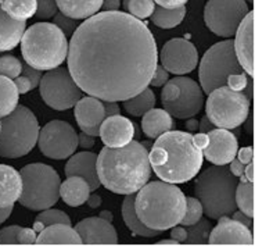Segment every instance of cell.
Segmentation results:
<instances>
[{
	"mask_svg": "<svg viewBox=\"0 0 255 246\" xmlns=\"http://www.w3.org/2000/svg\"><path fill=\"white\" fill-rule=\"evenodd\" d=\"M71 36L68 71L82 92L103 102H124L150 85L158 52L140 19L103 11L86 18Z\"/></svg>",
	"mask_w": 255,
	"mask_h": 246,
	"instance_id": "6da1fadb",
	"label": "cell"
},
{
	"mask_svg": "<svg viewBox=\"0 0 255 246\" xmlns=\"http://www.w3.org/2000/svg\"><path fill=\"white\" fill-rule=\"evenodd\" d=\"M96 167L100 185L117 195L136 194L151 177L148 150L133 139L122 148H103Z\"/></svg>",
	"mask_w": 255,
	"mask_h": 246,
	"instance_id": "7a4b0ae2",
	"label": "cell"
},
{
	"mask_svg": "<svg viewBox=\"0 0 255 246\" xmlns=\"http://www.w3.org/2000/svg\"><path fill=\"white\" fill-rule=\"evenodd\" d=\"M148 160L151 170L162 181L185 184L200 173L204 155L191 134L171 130L155 139Z\"/></svg>",
	"mask_w": 255,
	"mask_h": 246,
	"instance_id": "3957f363",
	"label": "cell"
},
{
	"mask_svg": "<svg viewBox=\"0 0 255 246\" xmlns=\"http://www.w3.org/2000/svg\"><path fill=\"white\" fill-rule=\"evenodd\" d=\"M134 212L148 228L166 231L180 224L186 212V196L175 184L150 182L134 196Z\"/></svg>",
	"mask_w": 255,
	"mask_h": 246,
	"instance_id": "277c9868",
	"label": "cell"
},
{
	"mask_svg": "<svg viewBox=\"0 0 255 246\" xmlns=\"http://www.w3.org/2000/svg\"><path fill=\"white\" fill-rule=\"evenodd\" d=\"M21 53L28 65L40 71H49L65 61L68 40L54 24L38 22L22 33Z\"/></svg>",
	"mask_w": 255,
	"mask_h": 246,
	"instance_id": "5b68a950",
	"label": "cell"
},
{
	"mask_svg": "<svg viewBox=\"0 0 255 246\" xmlns=\"http://www.w3.org/2000/svg\"><path fill=\"white\" fill-rule=\"evenodd\" d=\"M239 178L226 166L210 167L201 173L196 181L194 192L203 206V212L212 220L232 216L237 210L236 187Z\"/></svg>",
	"mask_w": 255,
	"mask_h": 246,
	"instance_id": "8992f818",
	"label": "cell"
},
{
	"mask_svg": "<svg viewBox=\"0 0 255 246\" xmlns=\"http://www.w3.org/2000/svg\"><path fill=\"white\" fill-rule=\"evenodd\" d=\"M38 118L25 106H17L0 121V156L18 159L28 155L38 143Z\"/></svg>",
	"mask_w": 255,
	"mask_h": 246,
	"instance_id": "52a82bcc",
	"label": "cell"
},
{
	"mask_svg": "<svg viewBox=\"0 0 255 246\" xmlns=\"http://www.w3.org/2000/svg\"><path fill=\"white\" fill-rule=\"evenodd\" d=\"M19 175L22 181L18 199L21 206L42 212L57 203L61 180L53 167L43 163H32L21 170Z\"/></svg>",
	"mask_w": 255,
	"mask_h": 246,
	"instance_id": "ba28073f",
	"label": "cell"
},
{
	"mask_svg": "<svg viewBox=\"0 0 255 246\" xmlns=\"http://www.w3.org/2000/svg\"><path fill=\"white\" fill-rule=\"evenodd\" d=\"M243 72L244 70L236 57L233 40L226 39L218 42L205 52L198 67L201 89L208 95L214 89L226 85L230 75Z\"/></svg>",
	"mask_w": 255,
	"mask_h": 246,
	"instance_id": "9c48e42d",
	"label": "cell"
},
{
	"mask_svg": "<svg viewBox=\"0 0 255 246\" xmlns=\"http://www.w3.org/2000/svg\"><path fill=\"white\" fill-rule=\"evenodd\" d=\"M205 111L217 128L235 130L246 123L250 113V100L242 91H233L228 85L208 93Z\"/></svg>",
	"mask_w": 255,
	"mask_h": 246,
	"instance_id": "30bf717a",
	"label": "cell"
},
{
	"mask_svg": "<svg viewBox=\"0 0 255 246\" xmlns=\"http://www.w3.org/2000/svg\"><path fill=\"white\" fill-rule=\"evenodd\" d=\"M161 102L172 117L186 120L198 114L204 106V92L201 86L187 77L168 79L161 92Z\"/></svg>",
	"mask_w": 255,
	"mask_h": 246,
	"instance_id": "8fae6325",
	"label": "cell"
},
{
	"mask_svg": "<svg viewBox=\"0 0 255 246\" xmlns=\"http://www.w3.org/2000/svg\"><path fill=\"white\" fill-rule=\"evenodd\" d=\"M40 96L54 110H67L74 107L82 97V91L71 77L67 68H53L42 75L39 82Z\"/></svg>",
	"mask_w": 255,
	"mask_h": 246,
	"instance_id": "7c38bea8",
	"label": "cell"
},
{
	"mask_svg": "<svg viewBox=\"0 0 255 246\" xmlns=\"http://www.w3.org/2000/svg\"><path fill=\"white\" fill-rule=\"evenodd\" d=\"M249 11L246 0H208L204 8L205 25L218 36L230 38Z\"/></svg>",
	"mask_w": 255,
	"mask_h": 246,
	"instance_id": "4fadbf2b",
	"label": "cell"
},
{
	"mask_svg": "<svg viewBox=\"0 0 255 246\" xmlns=\"http://www.w3.org/2000/svg\"><path fill=\"white\" fill-rule=\"evenodd\" d=\"M38 145L46 157L53 160H64L75 153L78 148V134L71 124L54 120L39 131Z\"/></svg>",
	"mask_w": 255,
	"mask_h": 246,
	"instance_id": "5bb4252c",
	"label": "cell"
},
{
	"mask_svg": "<svg viewBox=\"0 0 255 246\" xmlns=\"http://www.w3.org/2000/svg\"><path fill=\"white\" fill-rule=\"evenodd\" d=\"M159 57L162 67L175 75L189 74L198 64V53L196 46L187 39L182 38L168 40L162 47Z\"/></svg>",
	"mask_w": 255,
	"mask_h": 246,
	"instance_id": "9a60e30c",
	"label": "cell"
},
{
	"mask_svg": "<svg viewBox=\"0 0 255 246\" xmlns=\"http://www.w3.org/2000/svg\"><path fill=\"white\" fill-rule=\"evenodd\" d=\"M208 135V143L203 149L204 157L215 166H228L237 155L239 142L233 132L225 128H214Z\"/></svg>",
	"mask_w": 255,
	"mask_h": 246,
	"instance_id": "2e32d148",
	"label": "cell"
},
{
	"mask_svg": "<svg viewBox=\"0 0 255 246\" xmlns=\"http://www.w3.org/2000/svg\"><path fill=\"white\" fill-rule=\"evenodd\" d=\"M218 220L217 227L211 230L208 237L210 245H254V237L250 228L230 219L229 216H223Z\"/></svg>",
	"mask_w": 255,
	"mask_h": 246,
	"instance_id": "e0dca14e",
	"label": "cell"
},
{
	"mask_svg": "<svg viewBox=\"0 0 255 246\" xmlns=\"http://www.w3.org/2000/svg\"><path fill=\"white\" fill-rule=\"evenodd\" d=\"M75 231L82 245H117L118 235L110 220L103 217H89L78 223Z\"/></svg>",
	"mask_w": 255,
	"mask_h": 246,
	"instance_id": "ac0fdd59",
	"label": "cell"
},
{
	"mask_svg": "<svg viewBox=\"0 0 255 246\" xmlns=\"http://www.w3.org/2000/svg\"><path fill=\"white\" fill-rule=\"evenodd\" d=\"M235 53L246 74L250 77L254 75V11L250 10L249 14L243 18L236 31Z\"/></svg>",
	"mask_w": 255,
	"mask_h": 246,
	"instance_id": "d6986e66",
	"label": "cell"
},
{
	"mask_svg": "<svg viewBox=\"0 0 255 246\" xmlns=\"http://www.w3.org/2000/svg\"><path fill=\"white\" fill-rule=\"evenodd\" d=\"M74 116L82 132L99 136V128L106 118L104 104L95 96L81 97L74 106Z\"/></svg>",
	"mask_w": 255,
	"mask_h": 246,
	"instance_id": "ffe728a7",
	"label": "cell"
},
{
	"mask_svg": "<svg viewBox=\"0 0 255 246\" xmlns=\"http://www.w3.org/2000/svg\"><path fill=\"white\" fill-rule=\"evenodd\" d=\"M99 136L109 148H122L133 139V123L121 114L106 117L99 128Z\"/></svg>",
	"mask_w": 255,
	"mask_h": 246,
	"instance_id": "44dd1931",
	"label": "cell"
},
{
	"mask_svg": "<svg viewBox=\"0 0 255 246\" xmlns=\"http://www.w3.org/2000/svg\"><path fill=\"white\" fill-rule=\"evenodd\" d=\"M97 155L93 152H79L77 155L71 156L70 160L65 164L64 173L67 177L77 175L86 180L90 187V192H95L100 187L99 175H97Z\"/></svg>",
	"mask_w": 255,
	"mask_h": 246,
	"instance_id": "7402d4cb",
	"label": "cell"
},
{
	"mask_svg": "<svg viewBox=\"0 0 255 246\" xmlns=\"http://www.w3.org/2000/svg\"><path fill=\"white\" fill-rule=\"evenodd\" d=\"M22 191L21 175L11 166L0 164V209L14 206Z\"/></svg>",
	"mask_w": 255,
	"mask_h": 246,
	"instance_id": "603a6c76",
	"label": "cell"
},
{
	"mask_svg": "<svg viewBox=\"0 0 255 246\" xmlns=\"http://www.w3.org/2000/svg\"><path fill=\"white\" fill-rule=\"evenodd\" d=\"M90 196V187L82 177L71 175L60 185V198L71 208H79L85 205Z\"/></svg>",
	"mask_w": 255,
	"mask_h": 246,
	"instance_id": "cb8c5ba5",
	"label": "cell"
},
{
	"mask_svg": "<svg viewBox=\"0 0 255 246\" xmlns=\"http://www.w3.org/2000/svg\"><path fill=\"white\" fill-rule=\"evenodd\" d=\"M38 245H82L79 235L68 224H53L45 227L36 238Z\"/></svg>",
	"mask_w": 255,
	"mask_h": 246,
	"instance_id": "d4e9b609",
	"label": "cell"
},
{
	"mask_svg": "<svg viewBox=\"0 0 255 246\" xmlns=\"http://www.w3.org/2000/svg\"><path fill=\"white\" fill-rule=\"evenodd\" d=\"M25 31V21L11 18L0 7V52H8L17 47Z\"/></svg>",
	"mask_w": 255,
	"mask_h": 246,
	"instance_id": "484cf974",
	"label": "cell"
},
{
	"mask_svg": "<svg viewBox=\"0 0 255 246\" xmlns=\"http://www.w3.org/2000/svg\"><path fill=\"white\" fill-rule=\"evenodd\" d=\"M141 130L150 139H157L159 135L165 134L173 128L172 116L164 109H150L143 114Z\"/></svg>",
	"mask_w": 255,
	"mask_h": 246,
	"instance_id": "4316f807",
	"label": "cell"
},
{
	"mask_svg": "<svg viewBox=\"0 0 255 246\" xmlns=\"http://www.w3.org/2000/svg\"><path fill=\"white\" fill-rule=\"evenodd\" d=\"M60 13L74 19H86L97 14L103 0H56Z\"/></svg>",
	"mask_w": 255,
	"mask_h": 246,
	"instance_id": "83f0119b",
	"label": "cell"
},
{
	"mask_svg": "<svg viewBox=\"0 0 255 246\" xmlns=\"http://www.w3.org/2000/svg\"><path fill=\"white\" fill-rule=\"evenodd\" d=\"M122 219L125 221L128 228L133 233V235L153 238L161 233V231H155V230L148 228L139 220L137 214L134 212V194L125 195V199L122 203Z\"/></svg>",
	"mask_w": 255,
	"mask_h": 246,
	"instance_id": "f1b7e54d",
	"label": "cell"
},
{
	"mask_svg": "<svg viewBox=\"0 0 255 246\" xmlns=\"http://www.w3.org/2000/svg\"><path fill=\"white\" fill-rule=\"evenodd\" d=\"M186 15V7H178V8H165V7H154L151 13V22L154 25L162 28V29H171L178 26Z\"/></svg>",
	"mask_w": 255,
	"mask_h": 246,
	"instance_id": "f546056e",
	"label": "cell"
},
{
	"mask_svg": "<svg viewBox=\"0 0 255 246\" xmlns=\"http://www.w3.org/2000/svg\"><path fill=\"white\" fill-rule=\"evenodd\" d=\"M18 89L13 79L0 75V117L8 116L18 106Z\"/></svg>",
	"mask_w": 255,
	"mask_h": 246,
	"instance_id": "4dcf8cb0",
	"label": "cell"
},
{
	"mask_svg": "<svg viewBox=\"0 0 255 246\" xmlns=\"http://www.w3.org/2000/svg\"><path fill=\"white\" fill-rule=\"evenodd\" d=\"M154 106H155V95L151 89H148V86L139 92L137 95L124 100V109L130 116L134 117H141L146 111L153 109Z\"/></svg>",
	"mask_w": 255,
	"mask_h": 246,
	"instance_id": "1f68e13d",
	"label": "cell"
},
{
	"mask_svg": "<svg viewBox=\"0 0 255 246\" xmlns=\"http://www.w3.org/2000/svg\"><path fill=\"white\" fill-rule=\"evenodd\" d=\"M0 7L11 18L26 21L36 13V0H3Z\"/></svg>",
	"mask_w": 255,
	"mask_h": 246,
	"instance_id": "d6a6232c",
	"label": "cell"
},
{
	"mask_svg": "<svg viewBox=\"0 0 255 246\" xmlns=\"http://www.w3.org/2000/svg\"><path fill=\"white\" fill-rule=\"evenodd\" d=\"M237 208L249 217H254V182L242 181L237 184L236 194H235Z\"/></svg>",
	"mask_w": 255,
	"mask_h": 246,
	"instance_id": "836d02e7",
	"label": "cell"
},
{
	"mask_svg": "<svg viewBox=\"0 0 255 246\" xmlns=\"http://www.w3.org/2000/svg\"><path fill=\"white\" fill-rule=\"evenodd\" d=\"M212 227L208 220H204L203 217L193 226H189V231L186 240L183 241L185 245H208V237Z\"/></svg>",
	"mask_w": 255,
	"mask_h": 246,
	"instance_id": "e575fe53",
	"label": "cell"
},
{
	"mask_svg": "<svg viewBox=\"0 0 255 246\" xmlns=\"http://www.w3.org/2000/svg\"><path fill=\"white\" fill-rule=\"evenodd\" d=\"M53 224H68L71 226V219L64 213L63 210L57 209H45V212L39 214L35 223V231H42L45 227L53 226Z\"/></svg>",
	"mask_w": 255,
	"mask_h": 246,
	"instance_id": "d590c367",
	"label": "cell"
},
{
	"mask_svg": "<svg viewBox=\"0 0 255 246\" xmlns=\"http://www.w3.org/2000/svg\"><path fill=\"white\" fill-rule=\"evenodd\" d=\"M154 0H124V8L134 18L144 19L154 11Z\"/></svg>",
	"mask_w": 255,
	"mask_h": 246,
	"instance_id": "8d00e7d4",
	"label": "cell"
},
{
	"mask_svg": "<svg viewBox=\"0 0 255 246\" xmlns=\"http://www.w3.org/2000/svg\"><path fill=\"white\" fill-rule=\"evenodd\" d=\"M203 206L197 198H186V212L180 224L183 227L193 226L203 217Z\"/></svg>",
	"mask_w": 255,
	"mask_h": 246,
	"instance_id": "74e56055",
	"label": "cell"
},
{
	"mask_svg": "<svg viewBox=\"0 0 255 246\" xmlns=\"http://www.w3.org/2000/svg\"><path fill=\"white\" fill-rule=\"evenodd\" d=\"M21 71H22V64L18 58L11 54L0 56V75L14 79L21 75Z\"/></svg>",
	"mask_w": 255,
	"mask_h": 246,
	"instance_id": "f35d334b",
	"label": "cell"
},
{
	"mask_svg": "<svg viewBox=\"0 0 255 246\" xmlns=\"http://www.w3.org/2000/svg\"><path fill=\"white\" fill-rule=\"evenodd\" d=\"M57 3L56 0H36V18L49 19L57 14Z\"/></svg>",
	"mask_w": 255,
	"mask_h": 246,
	"instance_id": "ab89813d",
	"label": "cell"
},
{
	"mask_svg": "<svg viewBox=\"0 0 255 246\" xmlns=\"http://www.w3.org/2000/svg\"><path fill=\"white\" fill-rule=\"evenodd\" d=\"M53 24L56 26H58L63 33L67 36H70L72 33L75 32V29H77V22H75V19L70 18V17H67V15H64L63 13H57L54 15V19H53Z\"/></svg>",
	"mask_w": 255,
	"mask_h": 246,
	"instance_id": "60d3db41",
	"label": "cell"
},
{
	"mask_svg": "<svg viewBox=\"0 0 255 246\" xmlns=\"http://www.w3.org/2000/svg\"><path fill=\"white\" fill-rule=\"evenodd\" d=\"M19 226H10L0 231V245H18Z\"/></svg>",
	"mask_w": 255,
	"mask_h": 246,
	"instance_id": "b9f144b4",
	"label": "cell"
},
{
	"mask_svg": "<svg viewBox=\"0 0 255 246\" xmlns=\"http://www.w3.org/2000/svg\"><path fill=\"white\" fill-rule=\"evenodd\" d=\"M168 79H169V72L166 71L162 65L157 64V67H155V70L153 72V77L150 79V85L157 86V88L158 86H164L168 82Z\"/></svg>",
	"mask_w": 255,
	"mask_h": 246,
	"instance_id": "7bdbcfd3",
	"label": "cell"
},
{
	"mask_svg": "<svg viewBox=\"0 0 255 246\" xmlns=\"http://www.w3.org/2000/svg\"><path fill=\"white\" fill-rule=\"evenodd\" d=\"M226 85L229 86L230 89H233V91H243V89L247 86V77H246V72L230 75V77L228 78Z\"/></svg>",
	"mask_w": 255,
	"mask_h": 246,
	"instance_id": "ee69618b",
	"label": "cell"
},
{
	"mask_svg": "<svg viewBox=\"0 0 255 246\" xmlns=\"http://www.w3.org/2000/svg\"><path fill=\"white\" fill-rule=\"evenodd\" d=\"M36 231L31 228H22L18 233V245H33L36 244Z\"/></svg>",
	"mask_w": 255,
	"mask_h": 246,
	"instance_id": "f6af8a7d",
	"label": "cell"
},
{
	"mask_svg": "<svg viewBox=\"0 0 255 246\" xmlns=\"http://www.w3.org/2000/svg\"><path fill=\"white\" fill-rule=\"evenodd\" d=\"M22 75H25L26 78H29V81H31L32 86H33V89L39 86V82H40V78H42V71L40 70H36V68H33L31 65H22V71H21Z\"/></svg>",
	"mask_w": 255,
	"mask_h": 246,
	"instance_id": "bcb514c9",
	"label": "cell"
},
{
	"mask_svg": "<svg viewBox=\"0 0 255 246\" xmlns=\"http://www.w3.org/2000/svg\"><path fill=\"white\" fill-rule=\"evenodd\" d=\"M13 81H14V84H15V86H17V89H18L19 95L28 93L31 89H33V86H32L29 78H26L25 75H18L17 78H14Z\"/></svg>",
	"mask_w": 255,
	"mask_h": 246,
	"instance_id": "7dc6e473",
	"label": "cell"
},
{
	"mask_svg": "<svg viewBox=\"0 0 255 246\" xmlns=\"http://www.w3.org/2000/svg\"><path fill=\"white\" fill-rule=\"evenodd\" d=\"M96 136L89 135V134H86V132H82V134H79L78 135V145L83 148V149H90V148H93L96 145L95 141Z\"/></svg>",
	"mask_w": 255,
	"mask_h": 246,
	"instance_id": "c3c4849f",
	"label": "cell"
},
{
	"mask_svg": "<svg viewBox=\"0 0 255 246\" xmlns=\"http://www.w3.org/2000/svg\"><path fill=\"white\" fill-rule=\"evenodd\" d=\"M236 156H239V160H240L243 164H249V163L254 162V149H253L251 146L243 148V149L237 150Z\"/></svg>",
	"mask_w": 255,
	"mask_h": 246,
	"instance_id": "681fc988",
	"label": "cell"
},
{
	"mask_svg": "<svg viewBox=\"0 0 255 246\" xmlns=\"http://www.w3.org/2000/svg\"><path fill=\"white\" fill-rule=\"evenodd\" d=\"M232 216H233V217H232L233 220L239 221L240 224H243V226H246V227L250 228V230L253 228V219H251V217H249L247 214L243 213L242 210H240V212H237V210H235V212L232 213Z\"/></svg>",
	"mask_w": 255,
	"mask_h": 246,
	"instance_id": "f907efd6",
	"label": "cell"
},
{
	"mask_svg": "<svg viewBox=\"0 0 255 246\" xmlns=\"http://www.w3.org/2000/svg\"><path fill=\"white\" fill-rule=\"evenodd\" d=\"M229 164H230V167H229L230 173L235 175V177L240 178V177L244 174V169H246V164H243V163L240 162L239 159H236V157H235V159H233V160H232Z\"/></svg>",
	"mask_w": 255,
	"mask_h": 246,
	"instance_id": "816d5d0a",
	"label": "cell"
},
{
	"mask_svg": "<svg viewBox=\"0 0 255 246\" xmlns=\"http://www.w3.org/2000/svg\"><path fill=\"white\" fill-rule=\"evenodd\" d=\"M187 1L189 0H154V3L165 8H178V7L185 6Z\"/></svg>",
	"mask_w": 255,
	"mask_h": 246,
	"instance_id": "f5cc1de1",
	"label": "cell"
},
{
	"mask_svg": "<svg viewBox=\"0 0 255 246\" xmlns=\"http://www.w3.org/2000/svg\"><path fill=\"white\" fill-rule=\"evenodd\" d=\"M104 104V113H106V117L110 116H117L121 113V109L118 106V102H103Z\"/></svg>",
	"mask_w": 255,
	"mask_h": 246,
	"instance_id": "db71d44e",
	"label": "cell"
},
{
	"mask_svg": "<svg viewBox=\"0 0 255 246\" xmlns=\"http://www.w3.org/2000/svg\"><path fill=\"white\" fill-rule=\"evenodd\" d=\"M171 230H172V231H171V237H172V240L176 241L178 244H183V241H185L186 237H187V233H186L185 228L175 226V227H172Z\"/></svg>",
	"mask_w": 255,
	"mask_h": 246,
	"instance_id": "11a10c76",
	"label": "cell"
},
{
	"mask_svg": "<svg viewBox=\"0 0 255 246\" xmlns=\"http://www.w3.org/2000/svg\"><path fill=\"white\" fill-rule=\"evenodd\" d=\"M121 6L120 0H103L102 8L104 11H117Z\"/></svg>",
	"mask_w": 255,
	"mask_h": 246,
	"instance_id": "9f6ffc18",
	"label": "cell"
},
{
	"mask_svg": "<svg viewBox=\"0 0 255 246\" xmlns=\"http://www.w3.org/2000/svg\"><path fill=\"white\" fill-rule=\"evenodd\" d=\"M198 128H200V132L207 134V132H210L211 130H214V128H215V125L208 120V117L204 116L203 118H201V121H198Z\"/></svg>",
	"mask_w": 255,
	"mask_h": 246,
	"instance_id": "6f0895ef",
	"label": "cell"
},
{
	"mask_svg": "<svg viewBox=\"0 0 255 246\" xmlns=\"http://www.w3.org/2000/svg\"><path fill=\"white\" fill-rule=\"evenodd\" d=\"M193 141H194V143L197 145L200 149L203 150L205 146H207V143H208V135H207V134H203V132H200V134L193 135Z\"/></svg>",
	"mask_w": 255,
	"mask_h": 246,
	"instance_id": "680465c9",
	"label": "cell"
},
{
	"mask_svg": "<svg viewBox=\"0 0 255 246\" xmlns=\"http://www.w3.org/2000/svg\"><path fill=\"white\" fill-rule=\"evenodd\" d=\"M243 175H244V178L249 182H254V162L246 164V169H244V174Z\"/></svg>",
	"mask_w": 255,
	"mask_h": 246,
	"instance_id": "91938a15",
	"label": "cell"
},
{
	"mask_svg": "<svg viewBox=\"0 0 255 246\" xmlns=\"http://www.w3.org/2000/svg\"><path fill=\"white\" fill-rule=\"evenodd\" d=\"M13 212V206H8V208H1L0 209V224L4 223V221L10 217V214Z\"/></svg>",
	"mask_w": 255,
	"mask_h": 246,
	"instance_id": "94428289",
	"label": "cell"
},
{
	"mask_svg": "<svg viewBox=\"0 0 255 246\" xmlns=\"http://www.w3.org/2000/svg\"><path fill=\"white\" fill-rule=\"evenodd\" d=\"M186 128L190 131V132L198 130V121L197 120H194L193 117H190V118H189V121L186 123Z\"/></svg>",
	"mask_w": 255,
	"mask_h": 246,
	"instance_id": "6125c7cd",
	"label": "cell"
},
{
	"mask_svg": "<svg viewBox=\"0 0 255 246\" xmlns=\"http://www.w3.org/2000/svg\"><path fill=\"white\" fill-rule=\"evenodd\" d=\"M88 202H89V205L92 208H97V206L100 205V198H99V196H92L90 201L88 199Z\"/></svg>",
	"mask_w": 255,
	"mask_h": 246,
	"instance_id": "be15d7a7",
	"label": "cell"
},
{
	"mask_svg": "<svg viewBox=\"0 0 255 246\" xmlns=\"http://www.w3.org/2000/svg\"><path fill=\"white\" fill-rule=\"evenodd\" d=\"M157 245H179V244L175 240H164L159 241Z\"/></svg>",
	"mask_w": 255,
	"mask_h": 246,
	"instance_id": "e7e4bbea",
	"label": "cell"
},
{
	"mask_svg": "<svg viewBox=\"0 0 255 246\" xmlns=\"http://www.w3.org/2000/svg\"><path fill=\"white\" fill-rule=\"evenodd\" d=\"M246 1H249L250 4H253V3H254V0H246Z\"/></svg>",
	"mask_w": 255,
	"mask_h": 246,
	"instance_id": "03108f58",
	"label": "cell"
},
{
	"mask_svg": "<svg viewBox=\"0 0 255 246\" xmlns=\"http://www.w3.org/2000/svg\"><path fill=\"white\" fill-rule=\"evenodd\" d=\"M1 1H3V0H0V3H1Z\"/></svg>",
	"mask_w": 255,
	"mask_h": 246,
	"instance_id": "003e7915",
	"label": "cell"
}]
</instances>
